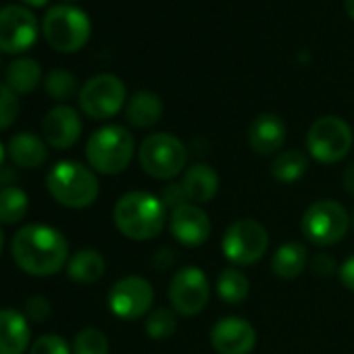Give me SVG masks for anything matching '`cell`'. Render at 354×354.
<instances>
[{"instance_id":"1","label":"cell","mask_w":354,"mask_h":354,"mask_svg":"<svg viewBox=\"0 0 354 354\" xmlns=\"http://www.w3.org/2000/svg\"><path fill=\"white\" fill-rule=\"evenodd\" d=\"M11 254L24 273L34 277H50L67 267L69 242L53 225L30 223L13 236Z\"/></svg>"},{"instance_id":"2","label":"cell","mask_w":354,"mask_h":354,"mask_svg":"<svg viewBox=\"0 0 354 354\" xmlns=\"http://www.w3.org/2000/svg\"><path fill=\"white\" fill-rule=\"evenodd\" d=\"M113 221L119 234L127 240L146 242L160 236L165 230L167 207L150 192H127L115 203Z\"/></svg>"},{"instance_id":"3","label":"cell","mask_w":354,"mask_h":354,"mask_svg":"<svg viewBox=\"0 0 354 354\" xmlns=\"http://www.w3.org/2000/svg\"><path fill=\"white\" fill-rule=\"evenodd\" d=\"M48 194L67 209H88L100 194L98 177L92 167L77 160H61L46 175Z\"/></svg>"},{"instance_id":"4","label":"cell","mask_w":354,"mask_h":354,"mask_svg":"<svg viewBox=\"0 0 354 354\" xmlns=\"http://www.w3.org/2000/svg\"><path fill=\"white\" fill-rule=\"evenodd\" d=\"M133 150V136L123 125H104L88 138L86 158L96 173L117 175L129 167Z\"/></svg>"},{"instance_id":"5","label":"cell","mask_w":354,"mask_h":354,"mask_svg":"<svg viewBox=\"0 0 354 354\" xmlns=\"http://www.w3.org/2000/svg\"><path fill=\"white\" fill-rule=\"evenodd\" d=\"M138 160L144 173L154 177V180H173L186 169L188 150L180 138L158 131L148 136L140 144Z\"/></svg>"},{"instance_id":"6","label":"cell","mask_w":354,"mask_h":354,"mask_svg":"<svg viewBox=\"0 0 354 354\" xmlns=\"http://www.w3.org/2000/svg\"><path fill=\"white\" fill-rule=\"evenodd\" d=\"M42 32L46 42L59 53H77L82 50L92 34L90 17L71 5H57L46 11L42 19Z\"/></svg>"},{"instance_id":"7","label":"cell","mask_w":354,"mask_h":354,"mask_svg":"<svg viewBox=\"0 0 354 354\" xmlns=\"http://www.w3.org/2000/svg\"><path fill=\"white\" fill-rule=\"evenodd\" d=\"M300 230L304 238L315 246H333L344 240L350 230L348 211L335 201H317L313 203L300 221Z\"/></svg>"},{"instance_id":"8","label":"cell","mask_w":354,"mask_h":354,"mask_svg":"<svg viewBox=\"0 0 354 354\" xmlns=\"http://www.w3.org/2000/svg\"><path fill=\"white\" fill-rule=\"evenodd\" d=\"M352 148V129L350 125L335 115H325L313 121L306 133L308 154L325 165L339 162L348 156Z\"/></svg>"},{"instance_id":"9","label":"cell","mask_w":354,"mask_h":354,"mask_svg":"<svg viewBox=\"0 0 354 354\" xmlns=\"http://www.w3.org/2000/svg\"><path fill=\"white\" fill-rule=\"evenodd\" d=\"M269 248L267 230L254 219L234 221L221 240V250L234 267H250L259 263Z\"/></svg>"},{"instance_id":"10","label":"cell","mask_w":354,"mask_h":354,"mask_svg":"<svg viewBox=\"0 0 354 354\" xmlns=\"http://www.w3.org/2000/svg\"><path fill=\"white\" fill-rule=\"evenodd\" d=\"M77 98H80V109L90 119L102 121L115 117L123 109L127 90L117 75L98 73L82 86Z\"/></svg>"},{"instance_id":"11","label":"cell","mask_w":354,"mask_h":354,"mask_svg":"<svg viewBox=\"0 0 354 354\" xmlns=\"http://www.w3.org/2000/svg\"><path fill=\"white\" fill-rule=\"evenodd\" d=\"M209 298H211V283L203 269L184 267L171 277L169 302L177 315L196 317L207 308Z\"/></svg>"},{"instance_id":"12","label":"cell","mask_w":354,"mask_h":354,"mask_svg":"<svg viewBox=\"0 0 354 354\" xmlns=\"http://www.w3.org/2000/svg\"><path fill=\"white\" fill-rule=\"evenodd\" d=\"M38 34V19L28 7L7 5L0 9V53L21 55L36 44Z\"/></svg>"},{"instance_id":"13","label":"cell","mask_w":354,"mask_h":354,"mask_svg":"<svg viewBox=\"0 0 354 354\" xmlns=\"http://www.w3.org/2000/svg\"><path fill=\"white\" fill-rule=\"evenodd\" d=\"M154 302V290L148 279L140 275H127L113 283L109 292V308L123 321L148 317Z\"/></svg>"},{"instance_id":"14","label":"cell","mask_w":354,"mask_h":354,"mask_svg":"<svg viewBox=\"0 0 354 354\" xmlns=\"http://www.w3.org/2000/svg\"><path fill=\"white\" fill-rule=\"evenodd\" d=\"M169 227L173 238L184 246H201L211 238V219L201 205L186 203L171 211Z\"/></svg>"},{"instance_id":"15","label":"cell","mask_w":354,"mask_h":354,"mask_svg":"<svg viewBox=\"0 0 354 354\" xmlns=\"http://www.w3.org/2000/svg\"><path fill=\"white\" fill-rule=\"evenodd\" d=\"M211 344L219 354H250L257 346V329L242 317H223L211 329Z\"/></svg>"},{"instance_id":"16","label":"cell","mask_w":354,"mask_h":354,"mask_svg":"<svg viewBox=\"0 0 354 354\" xmlns=\"http://www.w3.org/2000/svg\"><path fill=\"white\" fill-rule=\"evenodd\" d=\"M82 136V117L69 104H59L50 109L42 119V138L48 146L57 150L71 148Z\"/></svg>"},{"instance_id":"17","label":"cell","mask_w":354,"mask_h":354,"mask_svg":"<svg viewBox=\"0 0 354 354\" xmlns=\"http://www.w3.org/2000/svg\"><path fill=\"white\" fill-rule=\"evenodd\" d=\"M286 136L288 127L275 113H261L248 127V144L261 156L279 154L286 144Z\"/></svg>"},{"instance_id":"18","label":"cell","mask_w":354,"mask_h":354,"mask_svg":"<svg viewBox=\"0 0 354 354\" xmlns=\"http://www.w3.org/2000/svg\"><path fill=\"white\" fill-rule=\"evenodd\" d=\"M32 339L30 319L15 308H0V354H26Z\"/></svg>"},{"instance_id":"19","label":"cell","mask_w":354,"mask_h":354,"mask_svg":"<svg viewBox=\"0 0 354 354\" xmlns=\"http://www.w3.org/2000/svg\"><path fill=\"white\" fill-rule=\"evenodd\" d=\"M7 154L11 158V162L19 169H40L46 158H48V148L44 138L32 133V131H21L15 133L9 144H7Z\"/></svg>"},{"instance_id":"20","label":"cell","mask_w":354,"mask_h":354,"mask_svg":"<svg viewBox=\"0 0 354 354\" xmlns=\"http://www.w3.org/2000/svg\"><path fill=\"white\" fill-rule=\"evenodd\" d=\"M182 186L190 203L207 205L219 192V173L207 162H196L190 169H186L182 177Z\"/></svg>"},{"instance_id":"21","label":"cell","mask_w":354,"mask_h":354,"mask_svg":"<svg viewBox=\"0 0 354 354\" xmlns=\"http://www.w3.org/2000/svg\"><path fill=\"white\" fill-rule=\"evenodd\" d=\"M125 117H127L129 125H133L138 129H148L160 121L162 100L158 98V94H154L150 90H140L127 100Z\"/></svg>"},{"instance_id":"22","label":"cell","mask_w":354,"mask_h":354,"mask_svg":"<svg viewBox=\"0 0 354 354\" xmlns=\"http://www.w3.org/2000/svg\"><path fill=\"white\" fill-rule=\"evenodd\" d=\"M104 269H106V261L94 248L77 250L73 257H69V263H67L69 279H73L75 283H82V286L96 283L104 275Z\"/></svg>"},{"instance_id":"23","label":"cell","mask_w":354,"mask_h":354,"mask_svg":"<svg viewBox=\"0 0 354 354\" xmlns=\"http://www.w3.org/2000/svg\"><path fill=\"white\" fill-rule=\"evenodd\" d=\"M308 263V250L300 242L281 244L271 257V271L279 279H296Z\"/></svg>"},{"instance_id":"24","label":"cell","mask_w":354,"mask_h":354,"mask_svg":"<svg viewBox=\"0 0 354 354\" xmlns=\"http://www.w3.org/2000/svg\"><path fill=\"white\" fill-rule=\"evenodd\" d=\"M40 82H42V67L36 59L30 57H19L11 61V65L5 71V84L17 96L34 92Z\"/></svg>"},{"instance_id":"25","label":"cell","mask_w":354,"mask_h":354,"mask_svg":"<svg viewBox=\"0 0 354 354\" xmlns=\"http://www.w3.org/2000/svg\"><path fill=\"white\" fill-rule=\"evenodd\" d=\"M308 169V158L300 150H281L275 154L271 162V175L281 184H294L306 173Z\"/></svg>"},{"instance_id":"26","label":"cell","mask_w":354,"mask_h":354,"mask_svg":"<svg viewBox=\"0 0 354 354\" xmlns=\"http://www.w3.org/2000/svg\"><path fill=\"white\" fill-rule=\"evenodd\" d=\"M217 296L227 304H242L250 294V281L238 267H225L217 275Z\"/></svg>"},{"instance_id":"27","label":"cell","mask_w":354,"mask_h":354,"mask_svg":"<svg viewBox=\"0 0 354 354\" xmlns=\"http://www.w3.org/2000/svg\"><path fill=\"white\" fill-rule=\"evenodd\" d=\"M30 211V196L19 186L0 188V225H17Z\"/></svg>"},{"instance_id":"28","label":"cell","mask_w":354,"mask_h":354,"mask_svg":"<svg viewBox=\"0 0 354 354\" xmlns=\"http://www.w3.org/2000/svg\"><path fill=\"white\" fill-rule=\"evenodd\" d=\"M44 88H46V94L55 100H69L82 90L77 84V77L67 69H53L44 77Z\"/></svg>"},{"instance_id":"29","label":"cell","mask_w":354,"mask_h":354,"mask_svg":"<svg viewBox=\"0 0 354 354\" xmlns=\"http://www.w3.org/2000/svg\"><path fill=\"white\" fill-rule=\"evenodd\" d=\"M146 333L152 339H167L175 333L177 329V313L167 306H158L148 313L146 317Z\"/></svg>"},{"instance_id":"30","label":"cell","mask_w":354,"mask_h":354,"mask_svg":"<svg viewBox=\"0 0 354 354\" xmlns=\"http://www.w3.org/2000/svg\"><path fill=\"white\" fill-rule=\"evenodd\" d=\"M73 354H109V337L96 327L82 329L71 344Z\"/></svg>"},{"instance_id":"31","label":"cell","mask_w":354,"mask_h":354,"mask_svg":"<svg viewBox=\"0 0 354 354\" xmlns=\"http://www.w3.org/2000/svg\"><path fill=\"white\" fill-rule=\"evenodd\" d=\"M17 115H19V96L5 82H0V131L11 127Z\"/></svg>"},{"instance_id":"32","label":"cell","mask_w":354,"mask_h":354,"mask_svg":"<svg viewBox=\"0 0 354 354\" xmlns=\"http://www.w3.org/2000/svg\"><path fill=\"white\" fill-rule=\"evenodd\" d=\"M30 354H73V352L61 335L46 333V335H40L30 346Z\"/></svg>"},{"instance_id":"33","label":"cell","mask_w":354,"mask_h":354,"mask_svg":"<svg viewBox=\"0 0 354 354\" xmlns=\"http://www.w3.org/2000/svg\"><path fill=\"white\" fill-rule=\"evenodd\" d=\"M50 313H53V306H50L46 296L38 294V296L28 298V302H26V317L28 319H32L36 323H42V321H46L50 317Z\"/></svg>"},{"instance_id":"34","label":"cell","mask_w":354,"mask_h":354,"mask_svg":"<svg viewBox=\"0 0 354 354\" xmlns=\"http://www.w3.org/2000/svg\"><path fill=\"white\" fill-rule=\"evenodd\" d=\"M160 201H162V205H165L167 209H171V211L177 209V207H182V205H186V203H190L188 196H186V190H184L182 182H180V184H177V182H171V184L162 190Z\"/></svg>"},{"instance_id":"35","label":"cell","mask_w":354,"mask_h":354,"mask_svg":"<svg viewBox=\"0 0 354 354\" xmlns=\"http://www.w3.org/2000/svg\"><path fill=\"white\" fill-rule=\"evenodd\" d=\"M310 269H313V273L319 275V277H329V275H333L335 271H339L335 259H333L331 254H325V252H319V254H315V257L310 259Z\"/></svg>"},{"instance_id":"36","label":"cell","mask_w":354,"mask_h":354,"mask_svg":"<svg viewBox=\"0 0 354 354\" xmlns=\"http://www.w3.org/2000/svg\"><path fill=\"white\" fill-rule=\"evenodd\" d=\"M337 275H339V281L344 283V288H348V290L354 292V254L348 257V259L339 265Z\"/></svg>"},{"instance_id":"37","label":"cell","mask_w":354,"mask_h":354,"mask_svg":"<svg viewBox=\"0 0 354 354\" xmlns=\"http://www.w3.org/2000/svg\"><path fill=\"white\" fill-rule=\"evenodd\" d=\"M173 261H175V254H173L171 248H162V250H158V254L154 257V265L158 267V271L169 269V267L173 265Z\"/></svg>"},{"instance_id":"38","label":"cell","mask_w":354,"mask_h":354,"mask_svg":"<svg viewBox=\"0 0 354 354\" xmlns=\"http://www.w3.org/2000/svg\"><path fill=\"white\" fill-rule=\"evenodd\" d=\"M342 182H344V190H346L348 194H352V196H354V165L346 167Z\"/></svg>"},{"instance_id":"39","label":"cell","mask_w":354,"mask_h":354,"mask_svg":"<svg viewBox=\"0 0 354 354\" xmlns=\"http://www.w3.org/2000/svg\"><path fill=\"white\" fill-rule=\"evenodd\" d=\"M346 13L354 21V0H346Z\"/></svg>"},{"instance_id":"40","label":"cell","mask_w":354,"mask_h":354,"mask_svg":"<svg viewBox=\"0 0 354 354\" xmlns=\"http://www.w3.org/2000/svg\"><path fill=\"white\" fill-rule=\"evenodd\" d=\"M26 5H30V7H44L48 0H24Z\"/></svg>"},{"instance_id":"41","label":"cell","mask_w":354,"mask_h":354,"mask_svg":"<svg viewBox=\"0 0 354 354\" xmlns=\"http://www.w3.org/2000/svg\"><path fill=\"white\" fill-rule=\"evenodd\" d=\"M5 156H7V148L0 142V169H3V162H5Z\"/></svg>"},{"instance_id":"42","label":"cell","mask_w":354,"mask_h":354,"mask_svg":"<svg viewBox=\"0 0 354 354\" xmlns=\"http://www.w3.org/2000/svg\"><path fill=\"white\" fill-rule=\"evenodd\" d=\"M3 250H5V232L0 227V254H3Z\"/></svg>"},{"instance_id":"43","label":"cell","mask_w":354,"mask_h":354,"mask_svg":"<svg viewBox=\"0 0 354 354\" xmlns=\"http://www.w3.org/2000/svg\"><path fill=\"white\" fill-rule=\"evenodd\" d=\"M0 69H3V59H0Z\"/></svg>"},{"instance_id":"44","label":"cell","mask_w":354,"mask_h":354,"mask_svg":"<svg viewBox=\"0 0 354 354\" xmlns=\"http://www.w3.org/2000/svg\"><path fill=\"white\" fill-rule=\"evenodd\" d=\"M352 227H354V215H352Z\"/></svg>"}]
</instances>
